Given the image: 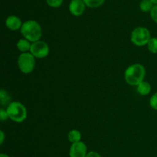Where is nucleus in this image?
Returning a JSON list of instances; mask_svg holds the SVG:
<instances>
[{
    "instance_id": "f257e3e1",
    "label": "nucleus",
    "mask_w": 157,
    "mask_h": 157,
    "mask_svg": "<svg viewBox=\"0 0 157 157\" xmlns=\"http://www.w3.org/2000/svg\"><path fill=\"white\" fill-rule=\"evenodd\" d=\"M146 69L143 64H133L129 66L124 72V79L127 84L130 86H137L144 81Z\"/></svg>"
},
{
    "instance_id": "f03ea898",
    "label": "nucleus",
    "mask_w": 157,
    "mask_h": 157,
    "mask_svg": "<svg viewBox=\"0 0 157 157\" xmlns=\"http://www.w3.org/2000/svg\"><path fill=\"white\" fill-rule=\"evenodd\" d=\"M24 38L31 42L39 41L42 36V29L39 23L35 20H28L23 22L20 29Z\"/></svg>"
},
{
    "instance_id": "7ed1b4c3",
    "label": "nucleus",
    "mask_w": 157,
    "mask_h": 157,
    "mask_svg": "<svg viewBox=\"0 0 157 157\" xmlns=\"http://www.w3.org/2000/svg\"><path fill=\"white\" fill-rule=\"evenodd\" d=\"M9 117L15 123H21L27 118V109L21 102L12 101L6 107Z\"/></svg>"
},
{
    "instance_id": "20e7f679",
    "label": "nucleus",
    "mask_w": 157,
    "mask_h": 157,
    "mask_svg": "<svg viewBox=\"0 0 157 157\" xmlns=\"http://www.w3.org/2000/svg\"><path fill=\"white\" fill-rule=\"evenodd\" d=\"M151 38L150 30L147 28L142 27V26H140V27L133 29L130 35L131 42L138 47L147 45Z\"/></svg>"
},
{
    "instance_id": "39448f33",
    "label": "nucleus",
    "mask_w": 157,
    "mask_h": 157,
    "mask_svg": "<svg viewBox=\"0 0 157 157\" xmlns=\"http://www.w3.org/2000/svg\"><path fill=\"white\" fill-rule=\"evenodd\" d=\"M35 58L30 53H21L18 58V67L20 71L25 75L30 74L35 70Z\"/></svg>"
},
{
    "instance_id": "423d86ee",
    "label": "nucleus",
    "mask_w": 157,
    "mask_h": 157,
    "mask_svg": "<svg viewBox=\"0 0 157 157\" xmlns=\"http://www.w3.org/2000/svg\"><path fill=\"white\" fill-rule=\"evenodd\" d=\"M30 52L35 58H44L49 55L50 52V48L49 46L45 41H35V42L32 43V46H31Z\"/></svg>"
},
{
    "instance_id": "0eeeda50",
    "label": "nucleus",
    "mask_w": 157,
    "mask_h": 157,
    "mask_svg": "<svg viewBox=\"0 0 157 157\" xmlns=\"http://www.w3.org/2000/svg\"><path fill=\"white\" fill-rule=\"evenodd\" d=\"M87 154V148L86 144L82 141L71 144L69 150L70 157H85Z\"/></svg>"
},
{
    "instance_id": "6e6552de",
    "label": "nucleus",
    "mask_w": 157,
    "mask_h": 157,
    "mask_svg": "<svg viewBox=\"0 0 157 157\" xmlns=\"http://www.w3.org/2000/svg\"><path fill=\"white\" fill-rule=\"evenodd\" d=\"M86 5L83 0H71L69 3V12L75 16H80L84 13Z\"/></svg>"
},
{
    "instance_id": "1a4fd4ad",
    "label": "nucleus",
    "mask_w": 157,
    "mask_h": 157,
    "mask_svg": "<svg viewBox=\"0 0 157 157\" xmlns=\"http://www.w3.org/2000/svg\"><path fill=\"white\" fill-rule=\"evenodd\" d=\"M23 23L21 20L16 15H9L6 20V25L9 30H20Z\"/></svg>"
},
{
    "instance_id": "9d476101",
    "label": "nucleus",
    "mask_w": 157,
    "mask_h": 157,
    "mask_svg": "<svg viewBox=\"0 0 157 157\" xmlns=\"http://www.w3.org/2000/svg\"><path fill=\"white\" fill-rule=\"evenodd\" d=\"M31 46H32V42L25 38H21L16 43L17 49L21 53H26V52H30Z\"/></svg>"
},
{
    "instance_id": "9b49d317",
    "label": "nucleus",
    "mask_w": 157,
    "mask_h": 157,
    "mask_svg": "<svg viewBox=\"0 0 157 157\" xmlns=\"http://www.w3.org/2000/svg\"><path fill=\"white\" fill-rule=\"evenodd\" d=\"M136 91L141 96H146L148 95L151 91V85L147 81H142L140 84L136 86Z\"/></svg>"
},
{
    "instance_id": "f8f14e48",
    "label": "nucleus",
    "mask_w": 157,
    "mask_h": 157,
    "mask_svg": "<svg viewBox=\"0 0 157 157\" xmlns=\"http://www.w3.org/2000/svg\"><path fill=\"white\" fill-rule=\"evenodd\" d=\"M81 133L78 130H71L69 131L68 134H67V138H68V140L70 141L71 144H75V143L80 142L81 141Z\"/></svg>"
},
{
    "instance_id": "ddd939ff",
    "label": "nucleus",
    "mask_w": 157,
    "mask_h": 157,
    "mask_svg": "<svg viewBox=\"0 0 157 157\" xmlns=\"http://www.w3.org/2000/svg\"><path fill=\"white\" fill-rule=\"evenodd\" d=\"M154 4L151 0H142L140 3V9L144 12H150Z\"/></svg>"
},
{
    "instance_id": "4468645a",
    "label": "nucleus",
    "mask_w": 157,
    "mask_h": 157,
    "mask_svg": "<svg viewBox=\"0 0 157 157\" xmlns=\"http://www.w3.org/2000/svg\"><path fill=\"white\" fill-rule=\"evenodd\" d=\"M10 95L6 90L2 89L0 90V102L2 105H9L10 104Z\"/></svg>"
},
{
    "instance_id": "2eb2a0df",
    "label": "nucleus",
    "mask_w": 157,
    "mask_h": 157,
    "mask_svg": "<svg viewBox=\"0 0 157 157\" xmlns=\"http://www.w3.org/2000/svg\"><path fill=\"white\" fill-rule=\"evenodd\" d=\"M84 2L85 3L86 6L92 9L100 7L104 3L105 0H83Z\"/></svg>"
},
{
    "instance_id": "dca6fc26",
    "label": "nucleus",
    "mask_w": 157,
    "mask_h": 157,
    "mask_svg": "<svg viewBox=\"0 0 157 157\" xmlns=\"http://www.w3.org/2000/svg\"><path fill=\"white\" fill-rule=\"evenodd\" d=\"M147 46L149 52L153 54H157V38L152 37Z\"/></svg>"
},
{
    "instance_id": "f3484780",
    "label": "nucleus",
    "mask_w": 157,
    "mask_h": 157,
    "mask_svg": "<svg viewBox=\"0 0 157 157\" xmlns=\"http://www.w3.org/2000/svg\"><path fill=\"white\" fill-rule=\"evenodd\" d=\"M64 0H46V2L52 8H58L62 5Z\"/></svg>"
},
{
    "instance_id": "a211bd4d",
    "label": "nucleus",
    "mask_w": 157,
    "mask_h": 157,
    "mask_svg": "<svg viewBox=\"0 0 157 157\" xmlns=\"http://www.w3.org/2000/svg\"><path fill=\"white\" fill-rule=\"evenodd\" d=\"M150 105L152 109L157 110V92L153 94L150 99Z\"/></svg>"
},
{
    "instance_id": "6ab92c4d",
    "label": "nucleus",
    "mask_w": 157,
    "mask_h": 157,
    "mask_svg": "<svg viewBox=\"0 0 157 157\" xmlns=\"http://www.w3.org/2000/svg\"><path fill=\"white\" fill-rule=\"evenodd\" d=\"M150 13L152 20L157 23V5H154V6H153V8L152 9L151 12Z\"/></svg>"
},
{
    "instance_id": "aec40b11",
    "label": "nucleus",
    "mask_w": 157,
    "mask_h": 157,
    "mask_svg": "<svg viewBox=\"0 0 157 157\" xmlns=\"http://www.w3.org/2000/svg\"><path fill=\"white\" fill-rule=\"evenodd\" d=\"M8 119H9V117L6 110L1 108V110H0V120H1V121H5Z\"/></svg>"
},
{
    "instance_id": "412c9836",
    "label": "nucleus",
    "mask_w": 157,
    "mask_h": 157,
    "mask_svg": "<svg viewBox=\"0 0 157 157\" xmlns=\"http://www.w3.org/2000/svg\"><path fill=\"white\" fill-rule=\"evenodd\" d=\"M85 157H101V155H100L98 153H97V152L91 151V152H89V153H87V156H86Z\"/></svg>"
},
{
    "instance_id": "4be33fe9",
    "label": "nucleus",
    "mask_w": 157,
    "mask_h": 157,
    "mask_svg": "<svg viewBox=\"0 0 157 157\" xmlns=\"http://www.w3.org/2000/svg\"><path fill=\"white\" fill-rule=\"evenodd\" d=\"M4 140H5V133L2 130L0 131V144L2 145L3 142H4Z\"/></svg>"
},
{
    "instance_id": "5701e85b",
    "label": "nucleus",
    "mask_w": 157,
    "mask_h": 157,
    "mask_svg": "<svg viewBox=\"0 0 157 157\" xmlns=\"http://www.w3.org/2000/svg\"><path fill=\"white\" fill-rule=\"evenodd\" d=\"M0 157H9V156H8V155L5 154V153H1V154H0Z\"/></svg>"
},
{
    "instance_id": "b1692460",
    "label": "nucleus",
    "mask_w": 157,
    "mask_h": 157,
    "mask_svg": "<svg viewBox=\"0 0 157 157\" xmlns=\"http://www.w3.org/2000/svg\"><path fill=\"white\" fill-rule=\"evenodd\" d=\"M152 2H153V3L154 5H157V0H151Z\"/></svg>"
}]
</instances>
